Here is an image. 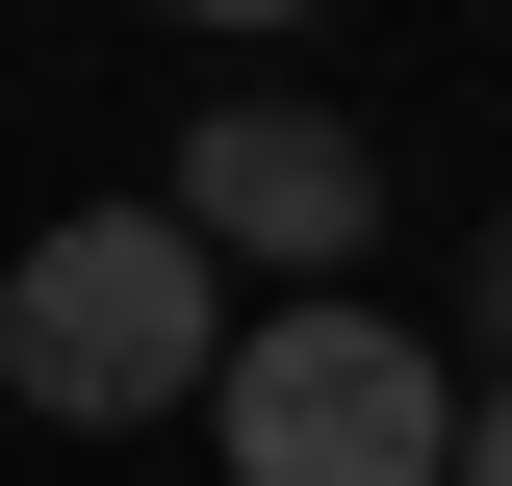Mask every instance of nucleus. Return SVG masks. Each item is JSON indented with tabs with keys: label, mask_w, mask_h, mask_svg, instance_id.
I'll list each match as a JSON object with an SVG mask.
<instances>
[{
	"label": "nucleus",
	"mask_w": 512,
	"mask_h": 486,
	"mask_svg": "<svg viewBox=\"0 0 512 486\" xmlns=\"http://www.w3.org/2000/svg\"><path fill=\"white\" fill-rule=\"evenodd\" d=\"M231 256L180 231V205H52V231L0 256V410H52V435H154L231 384Z\"/></svg>",
	"instance_id": "1"
},
{
	"label": "nucleus",
	"mask_w": 512,
	"mask_h": 486,
	"mask_svg": "<svg viewBox=\"0 0 512 486\" xmlns=\"http://www.w3.org/2000/svg\"><path fill=\"white\" fill-rule=\"evenodd\" d=\"M205 461L231 486H461V359L384 307H256L205 384Z\"/></svg>",
	"instance_id": "2"
},
{
	"label": "nucleus",
	"mask_w": 512,
	"mask_h": 486,
	"mask_svg": "<svg viewBox=\"0 0 512 486\" xmlns=\"http://www.w3.org/2000/svg\"><path fill=\"white\" fill-rule=\"evenodd\" d=\"M154 205H180L231 282H282V307H359V256H384V154H359L333 103H282V77H231V103L180 128Z\"/></svg>",
	"instance_id": "3"
},
{
	"label": "nucleus",
	"mask_w": 512,
	"mask_h": 486,
	"mask_svg": "<svg viewBox=\"0 0 512 486\" xmlns=\"http://www.w3.org/2000/svg\"><path fill=\"white\" fill-rule=\"evenodd\" d=\"M461 333H487L461 384H512V205H487V256H461Z\"/></svg>",
	"instance_id": "4"
},
{
	"label": "nucleus",
	"mask_w": 512,
	"mask_h": 486,
	"mask_svg": "<svg viewBox=\"0 0 512 486\" xmlns=\"http://www.w3.org/2000/svg\"><path fill=\"white\" fill-rule=\"evenodd\" d=\"M461 486H512V384H461Z\"/></svg>",
	"instance_id": "5"
}]
</instances>
